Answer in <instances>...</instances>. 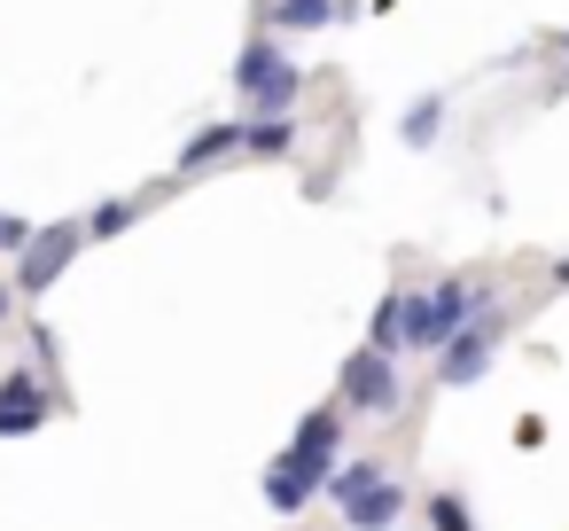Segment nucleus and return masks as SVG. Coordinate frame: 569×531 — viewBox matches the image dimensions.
Wrapping results in <instances>:
<instances>
[{
  "label": "nucleus",
  "instance_id": "obj_4",
  "mask_svg": "<svg viewBox=\"0 0 569 531\" xmlns=\"http://www.w3.org/2000/svg\"><path fill=\"white\" fill-rule=\"evenodd\" d=\"M343 406H359L367 422H382V414H398V375H390V352H351V367H343Z\"/></svg>",
  "mask_w": 569,
  "mask_h": 531
},
{
  "label": "nucleus",
  "instance_id": "obj_14",
  "mask_svg": "<svg viewBox=\"0 0 569 531\" xmlns=\"http://www.w3.org/2000/svg\"><path fill=\"white\" fill-rule=\"evenodd\" d=\"M429 531H476V523H468V508L452 492H429Z\"/></svg>",
  "mask_w": 569,
  "mask_h": 531
},
{
  "label": "nucleus",
  "instance_id": "obj_20",
  "mask_svg": "<svg viewBox=\"0 0 569 531\" xmlns=\"http://www.w3.org/2000/svg\"><path fill=\"white\" fill-rule=\"evenodd\" d=\"M561 48H569V40H561Z\"/></svg>",
  "mask_w": 569,
  "mask_h": 531
},
{
  "label": "nucleus",
  "instance_id": "obj_17",
  "mask_svg": "<svg viewBox=\"0 0 569 531\" xmlns=\"http://www.w3.org/2000/svg\"><path fill=\"white\" fill-rule=\"evenodd\" d=\"M32 235H40L32 219H17V212H0V250H17V258H24V250H32Z\"/></svg>",
  "mask_w": 569,
  "mask_h": 531
},
{
  "label": "nucleus",
  "instance_id": "obj_7",
  "mask_svg": "<svg viewBox=\"0 0 569 531\" xmlns=\"http://www.w3.org/2000/svg\"><path fill=\"white\" fill-rule=\"evenodd\" d=\"M40 422H48V391L32 375H9V383H0V437H24Z\"/></svg>",
  "mask_w": 569,
  "mask_h": 531
},
{
  "label": "nucleus",
  "instance_id": "obj_18",
  "mask_svg": "<svg viewBox=\"0 0 569 531\" xmlns=\"http://www.w3.org/2000/svg\"><path fill=\"white\" fill-rule=\"evenodd\" d=\"M17 297H24V289H0V321H9V305H17Z\"/></svg>",
  "mask_w": 569,
  "mask_h": 531
},
{
  "label": "nucleus",
  "instance_id": "obj_1",
  "mask_svg": "<svg viewBox=\"0 0 569 531\" xmlns=\"http://www.w3.org/2000/svg\"><path fill=\"white\" fill-rule=\"evenodd\" d=\"M476 313H483V289H468V282L406 289V352H445Z\"/></svg>",
  "mask_w": 569,
  "mask_h": 531
},
{
  "label": "nucleus",
  "instance_id": "obj_12",
  "mask_svg": "<svg viewBox=\"0 0 569 531\" xmlns=\"http://www.w3.org/2000/svg\"><path fill=\"white\" fill-rule=\"evenodd\" d=\"M328 17H336V0H273V24H281V32H297V24L312 32V24H328Z\"/></svg>",
  "mask_w": 569,
  "mask_h": 531
},
{
  "label": "nucleus",
  "instance_id": "obj_5",
  "mask_svg": "<svg viewBox=\"0 0 569 531\" xmlns=\"http://www.w3.org/2000/svg\"><path fill=\"white\" fill-rule=\"evenodd\" d=\"M312 492H328V461H320V453H297V445H289V453H281V461L266 469V508H273V515H297V508H305Z\"/></svg>",
  "mask_w": 569,
  "mask_h": 531
},
{
  "label": "nucleus",
  "instance_id": "obj_15",
  "mask_svg": "<svg viewBox=\"0 0 569 531\" xmlns=\"http://www.w3.org/2000/svg\"><path fill=\"white\" fill-rule=\"evenodd\" d=\"M126 227H133V204H102V212L87 219V235H102V243H118Z\"/></svg>",
  "mask_w": 569,
  "mask_h": 531
},
{
  "label": "nucleus",
  "instance_id": "obj_11",
  "mask_svg": "<svg viewBox=\"0 0 569 531\" xmlns=\"http://www.w3.org/2000/svg\"><path fill=\"white\" fill-rule=\"evenodd\" d=\"M382 476H390V469H382V461H343V469H336V476H328V492H336V500H343V508H351V500H367V492H375V484H382Z\"/></svg>",
  "mask_w": 569,
  "mask_h": 531
},
{
  "label": "nucleus",
  "instance_id": "obj_3",
  "mask_svg": "<svg viewBox=\"0 0 569 531\" xmlns=\"http://www.w3.org/2000/svg\"><path fill=\"white\" fill-rule=\"evenodd\" d=\"M491 352H499V313H476L452 344H445V360H437V383L445 391H468L483 367H491Z\"/></svg>",
  "mask_w": 569,
  "mask_h": 531
},
{
  "label": "nucleus",
  "instance_id": "obj_16",
  "mask_svg": "<svg viewBox=\"0 0 569 531\" xmlns=\"http://www.w3.org/2000/svg\"><path fill=\"white\" fill-rule=\"evenodd\" d=\"M250 149H258V157H281V149H289V126H281V118H258V126H250Z\"/></svg>",
  "mask_w": 569,
  "mask_h": 531
},
{
  "label": "nucleus",
  "instance_id": "obj_2",
  "mask_svg": "<svg viewBox=\"0 0 569 531\" xmlns=\"http://www.w3.org/2000/svg\"><path fill=\"white\" fill-rule=\"evenodd\" d=\"M234 87H242V102H250L258 118H289L297 95H305V71H297L273 40H250L242 63H234Z\"/></svg>",
  "mask_w": 569,
  "mask_h": 531
},
{
  "label": "nucleus",
  "instance_id": "obj_10",
  "mask_svg": "<svg viewBox=\"0 0 569 531\" xmlns=\"http://www.w3.org/2000/svg\"><path fill=\"white\" fill-rule=\"evenodd\" d=\"M336 437H343V414H336V406H312V414L297 422V437H289V445H297V453H320V461H336Z\"/></svg>",
  "mask_w": 569,
  "mask_h": 531
},
{
  "label": "nucleus",
  "instance_id": "obj_6",
  "mask_svg": "<svg viewBox=\"0 0 569 531\" xmlns=\"http://www.w3.org/2000/svg\"><path fill=\"white\" fill-rule=\"evenodd\" d=\"M79 243H87V227H40V235H32V250H24V274H17V289H24V297L56 289V282H63V266L79 258Z\"/></svg>",
  "mask_w": 569,
  "mask_h": 531
},
{
  "label": "nucleus",
  "instance_id": "obj_9",
  "mask_svg": "<svg viewBox=\"0 0 569 531\" xmlns=\"http://www.w3.org/2000/svg\"><path fill=\"white\" fill-rule=\"evenodd\" d=\"M227 149H250V126H211V134H196V141L180 149V173H203V165L227 157Z\"/></svg>",
  "mask_w": 569,
  "mask_h": 531
},
{
  "label": "nucleus",
  "instance_id": "obj_13",
  "mask_svg": "<svg viewBox=\"0 0 569 531\" xmlns=\"http://www.w3.org/2000/svg\"><path fill=\"white\" fill-rule=\"evenodd\" d=\"M437 134H445V102L429 95V102H413V110H406V149H429Z\"/></svg>",
  "mask_w": 569,
  "mask_h": 531
},
{
  "label": "nucleus",
  "instance_id": "obj_8",
  "mask_svg": "<svg viewBox=\"0 0 569 531\" xmlns=\"http://www.w3.org/2000/svg\"><path fill=\"white\" fill-rule=\"evenodd\" d=\"M398 508H406V492H398V484L382 476V484H375L367 500H351L343 515H351V531H390V523H398Z\"/></svg>",
  "mask_w": 569,
  "mask_h": 531
},
{
  "label": "nucleus",
  "instance_id": "obj_19",
  "mask_svg": "<svg viewBox=\"0 0 569 531\" xmlns=\"http://www.w3.org/2000/svg\"><path fill=\"white\" fill-rule=\"evenodd\" d=\"M553 282H569V258H561V266H553Z\"/></svg>",
  "mask_w": 569,
  "mask_h": 531
}]
</instances>
